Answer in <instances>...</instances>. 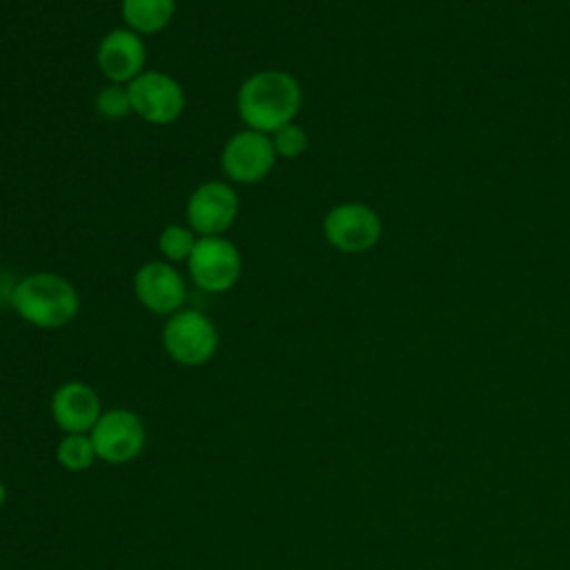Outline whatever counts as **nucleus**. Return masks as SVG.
I'll use <instances>...</instances> for the list:
<instances>
[{
  "label": "nucleus",
  "mask_w": 570,
  "mask_h": 570,
  "mask_svg": "<svg viewBox=\"0 0 570 570\" xmlns=\"http://www.w3.org/2000/svg\"><path fill=\"white\" fill-rule=\"evenodd\" d=\"M122 20L127 29L140 33L163 31L176 11V0H122Z\"/></svg>",
  "instance_id": "obj_13"
},
{
  "label": "nucleus",
  "mask_w": 570,
  "mask_h": 570,
  "mask_svg": "<svg viewBox=\"0 0 570 570\" xmlns=\"http://www.w3.org/2000/svg\"><path fill=\"white\" fill-rule=\"evenodd\" d=\"M96 456L107 463H127L145 445V425L129 410H107L89 432Z\"/></svg>",
  "instance_id": "obj_7"
},
{
  "label": "nucleus",
  "mask_w": 570,
  "mask_h": 570,
  "mask_svg": "<svg viewBox=\"0 0 570 570\" xmlns=\"http://www.w3.org/2000/svg\"><path fill=\"white\" fill-rule=\"evenodd\" d=\"M269 138H272L276 156H281V158H298L307 149V142H309L307 131L301 125H296L294 120L283 125L281 129H276Z\"/></svg>",
  "instance_id": "obj_17"
},
{
  "label": "nucleus",
  "mask_w": 570,
  "mask_h": 570,
  "mask_svg": "<svg viewBox=\"0 0 570 570\" xmlns=\"http://www.w3.org/2000/svg\"><path fill=\"white\" fill-rule=\"evenodd\" d=\"M98 392L80 381L60 385L51 396V416L67 434H87L100 419Z\"/></svg>",
  "instance_id": "obj_12"
},
{
  "label": "nucleus",
  "mask_w": 570,
  "mask_h": 570,
  "mask_svg": "<svg viewBox=\"0 0 570 570\" xmlns=\"http://www.w3.org/2000/svg\"><path fill=\"white\" fill-rule=\"evenodd\" d=\"M298 80L281 69H263L252 73L238 89L236 109L247 129L274 134L292 122L301 109Z\"/></svg>",
  "instance_id": "obj_1"
},
{
  "label": "nucleus",
  "mask_w": 570,
  "mask_h": 570,
  "mask_svg": "<svg viewBox=\"0 0 570 570\" xmlns=\"http://www.w3.org/2000/svg\"><path fill=\"white\" fill-rule=\"evenodd\" d=\"M187 267L191 281L203 292L223 294L238 283L243 261L238 247L225 236H198Z\"/></svg>",
  "instance_id": "obj_4"
},
{
  "label": "nucleus",
  "mask_w": 570,
  "mask_h": 570,
  "mask_svg": "<svg viewBox=\"0 0 570 570\" xmlns=\"http://www.w3.org/2000/svg\"><path fill=\"white\" fill-rule=\"evenodd\" d=\"M163 347L176 363L196 367L216 354L218 330L203 312L178 309L163 327Z\"/></svg>",
  "instance_id": "obj_3"
},
{
  "label": "nucleus",
  "mask_w": 570,
  "mask_h": 570,
  "mask_svg": "<svg viewBox=\"0 0 570 570\" xmlns=\"http://www.w3.org/2000/svg\"><path fill=\"white\" fill-rule=\"evenodd\" d=\"M131 109L145 122L169 125L183 116L185 91L176 78L165 71H142L127 85Z\"/></svg>",
  "instance_id": "obj_5"
},
{
  "label": "nucleus",
  "mask_w": 570,
  "mask_h": 570,
  "mask_svg": "<svg viewBox=\"0 0 570 570\" xmlns=\"http://www.w3.org/2000/svg\"><path fill=\"white\" fill-rule=\"evenodd\" d=\"M96 109L107 120H122V118H127L134 111L127 85L109 82L107 87H102L98 91V96H96Z\"/></svg>",
  "instance_id": "obj_16"
},
{
  "label": "nucleus",
  "mask_w": 570,
  "mask_h": 570,
  "mask_svg": "<svg viewBox=\"0 0 570 570\" xmlns=\"http://www.w3.org/2000/svg\"><path fill=\"white\" fill-rule=\"evenodd\" d=\"M4 499H7V488H4V483L0 481V508L4 505Z\"/></svg>",
  "instance_id": "obj_18"
},
{
  "label": "nucleus",
  "mask_w": 570,
  "mask_h": 570,
  "mask_svg": "<svg viewBox=\"0 0 570 570\" xmlns=\"http://www.w3.org/2000/svg\"><path fill=\"white\" fill-rule=\"evenodd\" d=\"M238 194L223 180L198 185L187 200V223L198 236H223L238 216Z\"/></svg>",
  "instance_id": "obj_6"
},
{
  "label": "nucleus",
  "mask_w": 570,
  "mask_h": 570,
  "mask_svg": "<svg viewBox=\"0 0 570 570\" xmlns=\"http://www.w3.org/2000/svg\"><path fill=\"white\" fill-rule=\"evenodd\" d=\"M196 232L187 225H167L158 236V249L167 263L187 261L196 247Z\"/></svg>",
  "instance_id": "obj_15"
},
{
  "label": "nucleus",
  "mask_w": 570,
  "mask_h": 570,
  "mask_svg": "<svg viewBox=\"0 0 570 570\" xmlns=\"http://www.w3.org/2000/svg\"><path fill=\"white\" fill-rule=\"evenodd\" d=\"M16 314L33 327L58 330L71 323L80 309L76 287L56 272H33L11 292Z\"/></svg>",
  "instance_id": "obj_2"
},
{
  "label": "nucleus",
  "mask_w": 570,
  "mask_h": 570,
  "mask_svg": "<svg viewBox=\"0 0 570 570\" xmlns=\"http://www.w3.org/2000/svg\"><path fill=\"white\" fill-rule=\"evenodd\" d=\"M276 163V151L269 134L256 129H243L234 134L220 154L223 171L234 183L263 180Z\"/></svg>",
  "instance_id": "obj_9"
},
{
  "label": "nucleus",
  "mask_w": 570,
  "mask_h": 570,
  "mask_svg": "<svg viewBox=\"0 0 570 570\" xmlns=\"http://www.w3.org/2000/svg\"><path fill=\"white\" fill-rule=\"evenodd\" d=\"M56 459L65 470L71 472H82L91 468L96 450L89 434H67L56 448Z\"/></svg>",
  "instance_id": "obj_14"
},
{
  "label": "nucleus",
  "mask_w": 570,
  "mask_h": 570,
  "mask_svg": "<svg viewBox=\"0 0 570 570\" xmlns=\"http://www.w3.org/2000/svg\"><path fill=\"white\" fill-rule=\"evenodd\" d=\"M323 234L338 252L358 254L374 247L381 236V220L367 205L343 203L325 214Z\"/></svg>",
  "instance_id": "obj_8"
},
{
  "label": "nucleus",
  "mask_w": 570,
  "mask_h": 570,
  "mask_svg": "<svg viewBox=\"0 0 570 570\" xmlns=\"http://www.w3.org/2000/svg\"><path fill=\"white\" fill-rule=\"evenodd\" d=\"M134 294L154 314L171 316L183 309L187 285L180 272L167 261H149L134 276Z\"/></svg>",
  "instance_id": "obj_10"
},
{
  "label": "nucleus",
  "mask_w": 570,
  "mask_h": 570,
  "mask_svg": "<svg viewBox=\"0 0 570 570\" xmlns=\"http://www.w3.org/2000/svg\"><path fill=\"white\" fill-rule=\"evenodd\" d=\"M147 60V51L142 38L127 29H111L98 45L96 62L100 73L116 85H129L134 78L142 73Z\"/></svg>",
  "instance_id": "obj_11"
}]
</instances>
